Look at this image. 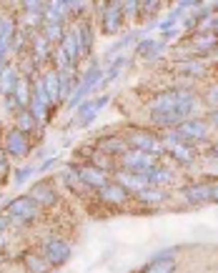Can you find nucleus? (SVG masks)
Here are the masks:
<instances>
[{
	"instance_id": "nucleus-1",
	"label": "nucleus",
	"mask_w": 218,
	"mask_h": 273,
	"mask_svg": "<svg viewBox=\"0 0 218 273\" xmlns=\"http://www.w3.org/2000/svg\"><path fill=\"white\" fill-rule=\"evenodd\" d=\"M180 138H203L206 136V123L203 120H186L178 128Z\"/></svg>"
},
{
	"instance_id": "nucleus-2",
	"label": "nucleus",
	"mask_w": 218,
	"mask_h": 273,
	"mask_svg": "<svg viewBox=\"0 0 218 273\" xmlns=\"http://www.w3.org/2000/svg\"><path fill=\"white\" fill-rule=\"evenodd\" d=\"M173 270H176V260H170V258H160L146 268V273H173Z\"/></svg>"
},
{
	"instance_id": "nucleus-3",
	"label": "nucleus",
	"mask_w": 218,
	"mask_h": 273,
	"mask_svg": "<svg viewBox=\"0 0 218 273\" xmlns=\"http://www.w3.org/2000/svg\"><path fill=\"white\" fill-rule=\"evenodd\" d=\"M208 198L210 200H218V183L216 186H208Z\"/></svg>"
},
{
	"instance_id": "nucleus-4",
	"label": "nucleus",
	"mask_w": 218,
	"mask_h": 273,
	"mask_svg": "<svg viewBox=\"0 0 218 273\" xmlns=\"http://www.w3.org/2000/svg\"><path fill=\"white\" fill-rule=\"evenodd\" d=\"M213 120H216V126H218V110H216V113H213Z\"/></svg>"
},
{
	"instance_id": "nucleus-5",
	"label": "nucleus",
	"mask_w": 218,
	"mask_h": 273,
	"mask_svg": "<svg viewBox=\"0 0 218 273\" xmlns=\"http://www.w3.org/2000/svg\"><path fill=\"white\" fill-rule=\"evenodd\" d=\"M213 26H216V30H218V18H216V23H213Z\"/></svg>"
}]
</instances>
